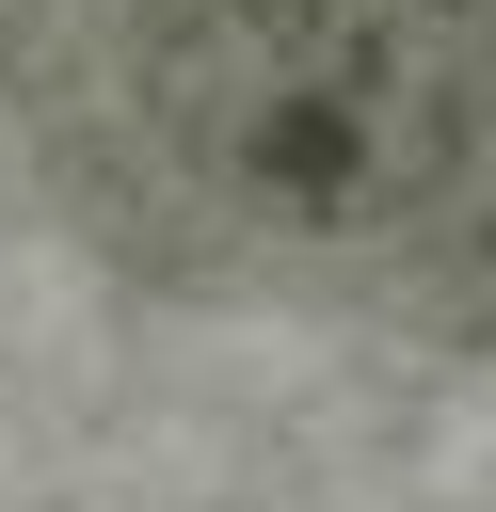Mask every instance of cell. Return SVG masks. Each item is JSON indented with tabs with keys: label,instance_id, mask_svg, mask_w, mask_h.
<instances>
[{
	"label": "cell",
	"instance_id": "obj_1",
	"mask_svg": "<svg viewBox=\"0 0 496 512\" xmlns=\"http://www.w3.org/2000/svg\"><path fill=\"white\" fill-rule=\"evenodd\" d=\"M128 80L208 208L272 240H368L480 160L496 0H144Z\"/></svg>",
	"mask_w": 496,
	"mask_h": 512
}]
</instances>
